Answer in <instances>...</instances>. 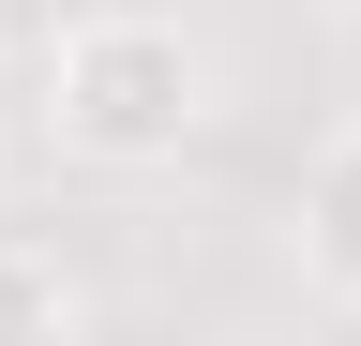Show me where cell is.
<instances>
[{
	"mask_svg": "<svg viewBox=\"0 0 361 346\" xmlns=\"http://www.w3.org/2000/svg\"><path fill=\"white\" fill-rule=\"evenodd\" d=\"M211 121H226V61L180 16H151V0H90V16H61L45 61H30V136L61 166H90V181H151V166H180Z\"/></svg>",
	"mask_w": 361,
	"mask_h": 346,
	"instance_id": "cell-1",
	"label": "cell"
},
{
	"mask_svg": "<svg viewBox=\"0 0 361 346\" xmlns=\"http://www.w3.org/2000/svg\"><path fill=\"white\" fill-rule=\"evenodd\" d=\"M286 271H301V301L361 316V121H331V136L301 151V181H286Z\"/></svg>",
	"mask_w": 361,
	"mask_h": 346,
	"instance_id": "cell-2",
	"label": "cell"
},
{
	"mask_svg": "<svg viewBox=\"0 0 361 346\" xmlns=\"http://www.w3.org/2000/svg\"><path fill=\"white\" fill-rule=\"evenodd\" d=\"M75 316H90L75 256H61V241H30V226H0V346H16V331H75Z\"/></svg>",
	"mask_w": 361,
	"mask_h": 346,
	"instance_id": "cell-3",
	"label": "cell"
},
{
	"mask_svg": "<svg viewBox=\"0 0 361 346\" xmlns=\"http://www.w3.org/2000/svg\"><path fill=\"white\" fill-rule=\"evenodd\" d=\"M16 121H30V61L0 46V136H16Z\"/></svg>",
	"mask_w": 361,
	"mask_h": 346,
	"instance_id": "cell-4",
	"label": "cell"
}]
</instances>
